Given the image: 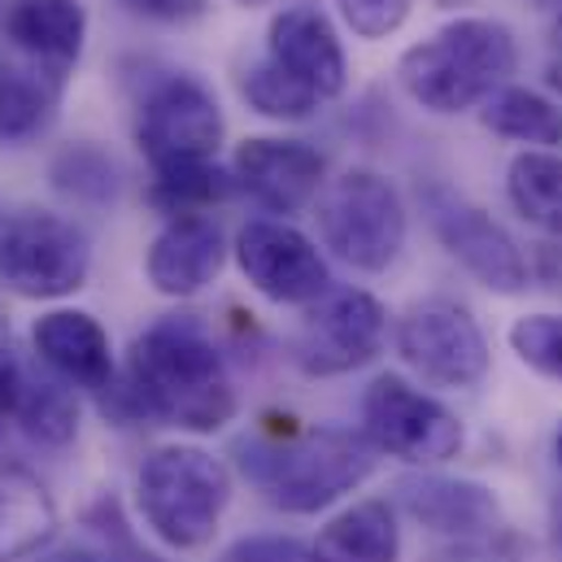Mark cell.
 Segmentation results:
<instances>
[{"label":"cell","mask_w":562,"mask_h":562,"mask_svg":"<svg viewBox=\"0 0 562 562\" xmlns=\"http://www.w3.org/2000/svg\"><path fill=\"white\" fill-rule=\"evenodd\" d=\"M127 393L148 419L188 431H218L236 415V389L223 353L192 323L179 318L148 327L132 345Z\"/></svg>","instance_id":"obj_1"},{"label":"cell","mask_w":562,"mask_h":562,"mask_svg":"<svg viewBox=\"0 0 562 562\" xmlns=\"http://www.w3.org/2000/svg\"><path fill=\"white\" fill-rule=\"evenodd\" d=\"M519 66L515 31L497 18H453L402 53L397 79L431 114H462L484 105Z\"/></svg>","instance_id":"obj_2"},{"label":"cell","mask_w":562,"mask_h":562,"mask_svg":"<svg viewBox=\"0 0 562 562\" xmlns=\"http://www.w3.org/2000/svg\"><path fill=\"white\" fill-rule=\"evenodd\" d=\"M232 497L227 467L196 445H161L144 458L136 480L144 524L170 550H201L214 541Z\"/></svg>","instance_id":"obj_3"},{"label":"cell","mask_w":562,"mask_h":562,"mask_svg":"<svg viewBox=\"0 0 562 562\" xmlns=\"http://www.w3.org/2000/svg\"><path fill=\"white\" fill-rule=\"evenodd\" d=\"M314 223L323 245L367 276L389 271L406 245V205L397 188L375 170H345L340 179L323 183Z\"/></svg>","instance_id":"obj_4"},{"label":"cell","mask_w":562,"mask_h":562,"mask_svg":"<svg viewBox=\"0 0 562 562\" xmlns=\"http://www.w3.org/2000/svg\"><path fill=\"white\" fill-rule=\"evenodd\" d=\"M375 445L362 431L314 427L288 440L267 467L271 502L288 515H314L336 497L353 493L375 471Z\"/></svg>","instance_id":"obj_5"},{"label":"cell","mask_w":562,"mask_h":562,"mask_svg":"<svg viewBox=\"0 0 562 562\" xmlns=\"http://www.w3.org/2000/svg\"><path fill=\"white\" fill-rule=\"evenodd\" d=\"M88 267H92L88 236L61 214L31 210L0 232V280L18 296L31 301L70 296L83 288Z\"/></svg>","instance_id":"obj_6"},{"label":"cell","mask_w":562,"mask_h":562,"mask_svg":"<svg viewBox=\"0 0 562 562\" xmlns=\"http://www.w3.org/2000/svg\"><path fill=\"white\" fill-rule=\"evenodd\" d=\"M397 353L415 375L440 389H475L488 375V340L471 310L449 296L415 301L397 318Z\"/></svg>","instance_id":"obj_7"},{"label":"cell","mask_w":562,"mask_h":562,"mask_svg":"<svg viewBox=\"0 0 562 562\" xmlns=\"http://www.w3.org/2000/svg\"><path fill=\"white\" fill-rule=\"evenodd\" d=\"M362 423L367 440L380 453H393L402 462L431 467L449 462L462 449V423L445 411L436 397L411 389L402 375H380L362 397Z\"/></svg>","instance_id":"obj_8"},{"label":"cell","mask_w":562,"mask_h":562,"mask_svg":"<svg viewBox=\"0 0 562 562\" xmlns=\"http://www.w3.org/2000/svg\"><path fill=\"white\" fill-rule=\"evenodd\" d=\"M136 144L153 161V170L183 161H214L223 144V110L214 92L188 75L161 79L140 101Z\"/></svg>","instance_id":"obj_9"},{"label":"cell","mask_w":562,"mask_h":562,"mask_svg":"<svg viewBox=\"0 0 562 562\" xmlns=\"http://www.w3.org/2000/svg\"><path fill=\"white\" fill-rule=\"evenodd\" d=\"M389 340V314L384 305L362 292H327L305 310L301 336H296V362L305 375H345L380 358Z\"/></svg>","instance_id":"obj_10"},{"label":"cell","mask_w":562,"mask_h":562,"mask_svg":"<svg viewBox=\"0 0 562 562\" xmlns=\"http://www.w3.org/2000/svg\"><path fill=\"white\" fill-rule=\"evenodd\" d=\"M423 205H427L436 240L449 249L453 262H462L484 288L506 292V296L528 288V258L519 254L510 232L502 223H493L480 205H471L453 188H427Z\"/></svg>","instance_id":"obj_11"},{"label":"cell","mask_w":562,"mask_h":562,"mask_svg":"<svg viewBox=\"0 0 562 562\" xmlns=\"http://www.w3.org/2000/svg\"><path fill=\"white\" fill-rule=\"evenodd\" d=\"M236 262L245 280L280 305H314L327 296V262L310 236L276 218H254L236 236Z\"/></svg>","instance_id":"obj_12"},{"label":"cell","mask_w":562,"mask_h":562,"mask_svg":"<svg viewBox=\"0 0 562 562\" xmlns=\"http://www.w3.org/2000/svg\"><path fill=\"white\" fill-rule=\"evenodd\" d=\"M267 61L280 66L288 79H296L318 101H336L345 92V48L327 13L314 4H288L271 18Z\"/></svg>","instance_id":"obj_13"},{"label":"cell","mask_w":562,"mask_h":562,"mask_svg":"<svg viewBox=\"0 0 562 562\" xmlns=\"http://www.w3.org/2000/svg\"><path fill=\"white\" fill-rule=\"evenodd\" d=\"M236 183L271 214H296L323 192V157L301 140H245L236 148Z\"/></svg>","instance_id":"obj_14"},{"label":"cell","mask_w":562,"mask_h":562,"mask_svg":"<svg viewBox=\"0 0 562 562\" xmlns=\"http://www.w3.org/2000/svg\"><path fill=\"white\" fill-rule=\"evenodd\" d=\"M223 258L227 249H223L218 223L205 214H183L157 232V240L148 245L144 271L161 296H192L205 283H214V276L223 271Z\"/></svg>","instance_id":"obj_15"},{"label":"cell","mask_w":562,"mask_h":562,"mask_svg":"<svg viewBox=\"0 0 562 562\" xmlns=\"http://www.w3.org/2000/svg\"><path fill=\"white\" fill-rule=\"evenodd\" d=\"M35 353L79 389H105L114 380V353L105 327L83 310H53L31 331Z\"/></svg>","instance_id":"obj_16"},{"label":"cell","mask_w":562,"mask_h":562,"mask_svg":"<svg viewBox=\"0 0 562 562\" xmlns=\"http://www.w3.org/2000/svg\"><path fill=\"white\" fill-rule=\"evenodd\" d=\"M88 13L79 0H13L4 9V40L35 57L53 79H61L83 53Z\"/></svg>","instance_id":"obj_17"},{"label":"cell","mask_w":562,"mask_h":562,"mask_svg":"<svg viewBox=\"0 0 562 562\" xmlns=\"http://www.w3.org/2000/svg\"><path fill=\"white\" fill-rule=\"evenodd\" d=\"M57 532V506L48 488L13 467L0 462V562H22L40 554Z\"/></svg>","instance_id":"obj_18"},{"label":"cell","mask_w":562,"mask_h":562,"mask_svg":"<svg viewBox=\"0 0 562 562\" xmlns=\"http://www.w3.org/2000/svg\"><path fill=\"white\" fill-rule=\"evenodd\" d=\"M402 502L423 528L445 532V537H475V532L497 528L493 493L467 480H406Z\"/></svg>","instance_id":"obj_19"},{"label":"cell","mask_w":562,"mask_h":562,"mask_svg":"<svg viewBox=\"0 0 562 562\" xmlns=\"http://www.w3.org/2000/svg\"><path fill=\"white\" fill-rule=\"evenodd\" d=\"M314 562H397L402 559V532L389 502H358L345 515H336L318 541L310 546Z\"/></svg>","instance_id":"obj_20"},{"label":"cell","mask_w":562,"mask_h":562,"mask_svg":"<svg viewBox=\"0 0 562 562\" xmlns=\"http://www.w3.org/2000/svg\"><path fill=\"white\" fill-rule=\"evenodd\" d=\"M506 196L515 205V214L524 223H532L537 232L562 240V157L559 153H541L528 148L510 161L506 175Z\"/></svg>","instance_id":"obj_21"},{"label":"cell","mask_w":562,"mask_h":562,"mask_svg":"<svg viewBox=\"0 0 562 562\" xmlns=\"http://www.w3.org/2000/svg\"><path fill=\"white\" fill-rule=\"evenodd\" d=\"M484 127L519 144H559L562 110L550 105L541 92L528 88H502L484 101Z\"/></svg>","instance_id":"obj_22"},{"label":"cell","mask_w":562,"mask_h":562,"mask_svg":"<svg viewBox=\"0 0 562 562\" xmlns=\"http://www.w3.org/2000/svg\"><path fill=\"white\" fill-rule=\"evenodd\" d=\"M232 192V179L214 166V161H183V166H161L153 170V183H148V201L170 214V218H183V214H205L214 201H223Z\"/></svg>","instance_id":"obj_23"},{"label":"cell","mask_w":562,"mask_h":562,"mask_svg":"<svg viewBox=\"0 0 562 562\" xmlns=\"http://www.w3.org/2000/svg\"><path fill=\"white\" fill-rule=\"evenodd\" d=\"M240 92H245V101H249L258 114H267V119H288V123L310 119V114L323 105L318 97H310L296 79H288L280 66H271L267 57H262L258 66H249V70H245Z\"/></svg>","instance_id":"obj_24"},{"label":"cell","mask_w":562,"mask_h":562,"mask_svg":"<svg viewBox=\"0 0 562 562\" xmlns=\"http://www.w3.org/2000/svg\"><path fill=\"white\" fill-rule=\"evenodd\" d=\"M18 419L26 423V431L44 445H66L79 427V406L70 397V389L57 384H22L18 397Z\"/></svg>","instance_id":"obj_25"},{"label":"cell","mask_w":562,"mask_h":562,"mask_svg":"<svg viewBox=\"0 0 562 562\" xmlns=\"http://www.w3.org/2000/svg\"><path fill=\"white\" fill-rule=\"evenodd\" d=\"M48 123V92L13 70H0V144L31 140Z\"/></svg>","instance_id":"obj_26"},{"label":"cell","mask_w":562,"mask_h":562,"mask_svg":"<svg viewBox=\"0 0 562 562\" xmlns=\"http://www.w3.org/2000/svg\"><path fill=\"white\" fill-rule=\"evenodd\" d=\"M510 349L524 367L562 384V314H524L510 327Z\"/></svg>","instance_id":"obj_27"},{"label":"cell","mask_w":562,"mask_h":562,"mask_svg":"<svg viewBox=\"0 0 562 562\" xmlns=\"http://www.w3.org/2000/svg\"><path fill=\"white\" fill-rule=\"evenodd\" d=\"M336 4H340V18L349 22L353 35L384 40V35H393L411 18L415 0H336Z\"/></svg>","instance_id":"obj_28"},{"label":"cell","mask_w":562,"mask_h":562,"mask_svg":"<svg viewBox=\"0 0 562 562\" xmlns=\"http://www.w3.org/2000/svg\"><path fill=\"white\" fill-rule=\"evenodd\" d=\"M223 562H314V550L292 537H249L232 546Z\"/></svg>","instance_id":"obj_29"},{"label":"cell","mask_w":562,"mask_h":562,"mask_svg":"<svg viewBox=\"0 0 562 562\" xmlns=\"http://www.w3.org/2000/svg\"><path fill=\"white\" fill-rule=\"evenodd\" d=\"M119 4H127L140 18H157V22H183L205 9V0H119Z\"/></svg>","instance_id":"obj_30"},{"label":"cell","mask_w":562,"mask_h":562,"mask_svg":"<svg viewBox=\"0 0 562 562\" xmlns=\"http://www.w3.org/2000/svg\"><path fill=\"white\" fill-rule=\"evenodd\" d=\"M18 397H22V375L9 358H0V427L9 415H18Z\"/></svg>","instance_id":"obj_31"},{"label":"cell","mask_w":562,"mask_h":562,"mask_svg":"<svg viewBox=\"0 0 562 562\" xmlns=\"http://www.w3.org/2000/svg\"><path fill=\"white\" fill-rule=\"evenodd\" d=\"M537 276L562 292V240H546L537 254Z\"/></svg>","instance_id":"obj_32"},{"label":"cell","mask_w":562,"mask_h":562,"mask_svg":"<svg viewBox=\"0 0 562 562\" xmlns=\"http://www.w3.org/2000/svg\"><path fill=\"white\" fill-rule=\"evenodd\" d=\"M550 546H554V554L562 559V493L554 497V506H550Z\"/></svg>","instance_id":"obj_33"},{"label":"cell","mask_w":562,"mask_h":562,"mask_svg":"<svg viewBox=\"0 0 562 562\" xmlns=\"http://www.w3.org/2000/svg\"><path fill=\"white\" fill-rule=\"evenodd\" d=\"M550 88H554V92H562V61H554V66H550Z\"/></svg>","instance_id":"obj_34"},{"label":"cell","mask_w":562,"mask_h":562,"mask_svg":"<svg viewBox=\"0 0 562 562\" xmlns=\"http://www.w3.org/2000/svg\"><path fill=\"white\" fill-rule=\"evenodd\" d=\"M554 48H559V61H562V18L554 22Z\"/></svg>","instance_id":"obj_35"},{"label":"cell","mask_w":562,"mask_h":562,"mask_svg":"<svg viewBox=\"0 0 562 562\" xmlns=\"http://www.w3.org/2000/svg\"><path fill=\"white\" fill-rule=\"evenodd\" d=\"M57 562H97V559H88V554H66V559H57Z\"/></svg>","instance_id":"obj_36"},{"label":"cell","mask_w":562,"mask_h":562,"mask_svg":"<svg viewBox=\"0 0 562 562\" xmlns=\"http://www.w3.org/2000/svg\"><path fill=\"white\" fill-rule=\"evenodd\" d=\"M554 453H559V467H562V427H559V436H554Z\"/></svg>","instance_id":"obj_37"},{"label":"cell","mask_w":562,"mask_h":562,"mask_svg":"<svg viewBox=\"0 0 562 562\" xmlns=\"http://www.w3.org/2000/svg\"><path fill=\"white\" fill-rule=\"evenodd\" d=\"M4 327H9V318H4V301H0V336H4Z\"/></svg>","instance_id":"obj_38"}]
</instances>
